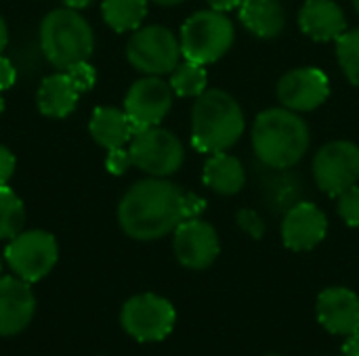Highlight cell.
Listing matches in <instances>:
<instances>
[{"label":"cell","instance_id":"2e32d148","mask_svg":"<svg viewBox=\"0 0 359 356\" xmlns=\"http://www.w3.org/2000/svg\"><path fill=\"white\" fill-rule=\"evenodd\" d=\"M320 325L332 336H351L359 332V296L349 287H326L316 300Z\"/></svg>","mask_w":359,"mask_h":356},{"label":"cell","instance_id":"9a60e30c","mask_svg":"<svg viewBox=\"0 0 359 356\" xmlns=\"http://www.w3.org/2000/svg\"><path fill=\"white\" fill-rule=\"evenodd\" d=\"M328 233L326 214L311 201H299L284 214L282 241L292 252H309L318 248Z\"/></svg>","mask_w":359,"mask_h":356},{"label":"cell","instance_id":"4dcf8cb0","mask_svg":"<svg viewBox=\"0 0 359 356\" xmlns=\"http://www.w3.org/2000/svg\"><path fill=\"white\" fill-rule=\"evenodd\" d=\"M15 82H17V69H15V65L6 57L0 55V92L6 90V88H11V86H15Z\"/></svg>","mask_w":359,"mask_h":356},{"label":"cell","instance_id":"cb8c5ba5","mask_svg":"<svg viewBox=\"0 0 359 356\" xmlns=\"http://www.w3.org/2000/svg\"><path fill=\"white\" fill-rule=\"evenodd\" d=\"M25 208L21 197L8 187H0V239H13L23 231Z\"/></svg>","mask_w":359,"mask_h":356},{"label":"cell","instance_id":"f546056e","mask_svg":"<svg viewBox=\"0 0 359 356\" xmlns=\"http://www.w3.org/2000/svg\"><path fill=\"white\" fill-rule=\"evenodd\" d=\"M15 166H17V162H15V155L11 153V149L0 145V187L8 185V180L15 174Z\"/></svg>","mask_w":359,"mask_h":356},{"label":"cell","instance_id":"5b68a950","mask_svg":"<svg viewBox=\"0 0 359 356\" xmlns=\"http://www.w3.org/2000/svg\"><path fill=\"white\" fill-rule=\"evenodd\" d=\"M236 40V27L225 13L198 10L181 27L179 44L181 55L187 61L210 65L223 59Z\"/></svg>","mask_w":359,"mask_h":356},{"label":"cell","instance_id":"7402d4cb","mask_svg":"<svg viewBox=\"0 0 359 356\" xmlns=\"http://www.w3.org/2000/svg\"><path fill=\"white\" fill-rule=\"evenodd\" d=\"M147 2L149 0H103V21L118 34L135 31L147 17Z\"/></svg>","mask_w":359,"mask_h":356},{"label":"cell","instance_id":"f1b7e54d","mask_svg":"<svg viewBox=\"0 0 359 356\" xmlns=\"http://www.w3.org/2000/svg\"><path fill=\"white\" fill-rule=\"evenodd\" d=\"M206 210V199L196 195V193H187L185 191V199H183V212H185V220L191 218H200Z\"/></svg>","mask_w":359,"mask_h":356},{"label":"cell","instance_id":"74e56055","mask_svg":"<svg viewBox=\"0 0 359 356\" xmlns=\"http://www.w3.org/2000/svg\"><path fill=\"white\" fill-rule=\"evenodd\" d=\"M353 8H355V13L359 15V0H353Z\"/></svg>","mask_w":359,"mask_h":356},{"label":"cell","instance_id":"52a82bcc","mask_svg":"<svg viewBox=\"0 0 359 356\" xmlns=\"http://www.w3.org/2000/svg\"><path fill=\"white\" fill-rule=\"evenodd\" d=\"M179 38L164 25H145L133 31L126 42L128 63L145 76L170 73L181 61Z\"/></svg>","mask_w":359,"mask_h":356},{"label":"cell","instance_id":"3957f363","mask_svg":"<svg viewBox=\"0 0 359 356\" xmlns=\"http://www.w3.org/2000/svg\"><path fill=\"white\" fill-rule=\"evenodd\" d=\"M242 105L221 88H206L191 107V145L200 153L229 151L244 134Z\"/></svg>","mask_w":359,"mask_h":356},{"label":"cell","instance_id":"277c9868","mask_svg":"<svg viewBox=\"0 0 359 356\" xmlns=\"http://www.w3.org/2000/svg\"><path fill=\"white\" fill-rule=\"evenodd\" d=\"M40 48L55 69H69L90 59L95 34L90 23L74 8H55L40 23Z\"/></svg>","mask_w":359,"mask_h":356},{"label":"cell","instance_id":"1f68e13d","mask_svg":"<svg viewBox=\"0 0 359 356\" xmlns=\"http://www.w3.org/2000/svg\"><path fill=\"white\" fill-rule=\"evenodd\" d=\"M208 6L212 10H219V13H227V10H233V8H240V4L244 0H206Z\"/></svg>","mask_w":359,"mask_h":356},{"label":"cell","instance_id":"5bb4252c","mask_svg":"<svg viewBox=\"0 0 359 356\" xmlns=\"http://www.w3.org/2000/svg\"><path fill=\"white\" fill-rule=\"evenodd\" d=\"M276 94L282 107L307 113L326 103L330 94V80L320 67H297L280 78Z\"/></svg>","mask_w":359,"mask_h":356},{"label":"cell","instance_id":"6da1fadb","mask_svg":"<svg viewBox=\"0 0 359 356\" xmlns=\"http://www.w3.org/2000/svg\"><path fill=\"white\" fill-rule=\"evenodd\" d=\"M183 199L185 191L168 178L139 180L118 204L120 229L135 241L162 239L185 220Z\"/></svg>","mask_w":359,"mask_h":356},{"label":"cell","instance_id":"4316f807","mask_svg":"<svg viewBox=\"0 0 359 356\" xmlns=\"http://www.w3.org/2000/svg\"><path fill=\"white\" fill-rule=\"evenodd\" d=\"M236 222H238V227H240L250 239H263V237H265L267 227H265V220L261 218L259 212H255V210H250V208L238 210Z\"/></svg>","mask_w":359,"mask_h":356},{"label":"cell","instance_id":"d590c367","mask_svg":"<svg viewBox=\"0 0 359 356\" xmlns=\"http://www.w3.org/2000/svg\"><path fill=\"white\" fill-rule=\"evenodd\" d=\"M151 2H156V4H160V6H177V4H181V2H185V0H151Z\"/></svg>","mask_w":359,"mask_h":356},{"label":"cell","instance_id":"e0dca14e","mask_svg":"<svg viewBox=\"0 0 359 356\" xmlns=\"http://www.w3.org/2000/svg\"><path fill=\"white\" fill-rule=\"evenodd\" d=\"M29 285L19 277H0V338L17 336L32 323L36 298Z\"/></svg>","mask_w":359,"mask_h":356},{"label":"cell","instance_id":"ab89813d","mask_svg":"<svg viewBox=\"0 0 359 356\" xmlns=\"http://www.w3.org/2000/svg\"><path fill=\"white\" fill-rule=\"evenodd\" d=\"M267 356H280V355H267Z\"/></svg>","mask_w":359,"mask_h":356},{"label":"cell","instance_id":"d6986e66","mask_svg":"<svg viewBox=\"0 0 359 356\" xmlns=\"http://www.w3.org/2000/svg\"><path fill=\"white\" fill-rule=\"evenodd\" d=\"M88 130L93 141L107 151L128 145L137 132L126 111L118 107H97L90 115Z\"/></svg>","mask_w":359,"mask_h":356},{"label":"cell","instance_id":"ba28073f","mask_svg":"<svg viewBox=\"0 0 359 356\" xmlns=\"http://www.w3.org/2000/svg\"><path fill=\"white\" fill-rule=\"evenodd\" d=\"M177 323L175 306L158 294H139L124 302L120 311L122 329L137 342H162Z\"/></svg>","mask_w":359,"mask_h":356},{"label":"cell","instance_id":"83f0119b","mask_svg":"<svg viewBox=\"0 0 359 356\" xmlns=\"http://www.w3.org/2000/svg\"><path fill=\"white\" fill-rule=\"evenodd\" d=\"M130 166H133V159H130V151H128V149L120 147V149H109V151H107L105 168H107L109 174L122 176Z\"/></svg>","mask_w":359,"mask_h":356},{"label":"cell","instance_id":"7a4b0ae2","mask_svg":"<svg viewBox=\"0 0 359 356\" xmlns=\"http://www.w3.org/2000/svg\"><path fill=\"white\" fill-rule=\"evenodd\" d=\"M250 138L259 162L273 170H288L297 166L311 145L307 122L286 107L261 111L252 122Z\"/></svg>","mask_w":359,"mask_h":356},{"label":"cell","instance_id":"ffe728a7","mask_svg":"<svg viewBox=\"0 0 359 356\" xmlns=\"http://www.w3.org/2000/svg\"><path fill=\"white\" fill-rule=\"evenodd\" d=\"M240 21L252 36L273 40L286 27V10L280 0H244L240 4Z\"/></svg>","mask_w":359,"mask_h":356},{"label":"cell","instance_id":"44dd1931","mask_svg":"<svg viewBox=\"0 0 359 356\" xmlns=\"http://www.w3.org/2000/svg\"><path fill=\"white\" fill-rule=\"evenodd\" d=\"M202 178L210 191L219 195H236L246 185V170L236 155L221 151V153H212L206 159Z\"/></svg>","mask_w":359,"mask_h":356},{"label":"cell","instance_id":"8fae6325","mask_svg":"<svg viewBox=\"0 0 359 356\" xmlns=\"http://www.w3.org/2000/svg\"><path fill=\"white\" fill-rule=\"evenodd\" d=\"M311 170L320 191L339 197L359 183V147L351 141H332L316 153Z\"/></svg>","mask_w":359,"mask_h":356},{"label":"cell","instance_id":"30bf717a","mask_svg":"<svg viewBox=\"0 0 359 356\" xmlns=\"http://www.w3.org/2000/svg\"><path fill=\"white\" fill-rule=\"evenodd\" d=\"M4 260L15 277L36 283L55 269L59 260V245L57 239L46 231H21L4 248Z\"/></svg>","mask_w":359,"mask_h":356},{"label":"cell","instance_id":"484cf974","mask_svg":"<svg viewBox=\"0 0 359 356\" xmlns=\"http://www.w3.org/2000/svg\"><path fill=\"white\" fill-rule=\"evenodd\" d=\"M337 212L349 227H359V187L353 185L337 197Z\"/></svg>","mask_w":359,"mask_h":356},{"label":"cell","instance_id":"7c38bea8","mask_svg":"<svg viewBox=\"0 0 359 356\" xmlns=\"http://www.w3.org/2000/svg\"><path fill=\"white\" fill-rule=\"evenodd\" d=\"M172 99L175 92L168 82L160 76H145L128 88L124 97V111L135 130L160 126L172 109Z\"/></svg>","mask_w":359,"mask_h":356},{"label":"cell","instance_id":"603a6c76","mask_svg":"<svg viewBox=\"0 0 359 356\" xmlns=\"http://www.w3.org/2000/svg\"><path fill=\"white\" fill-rule=\"evenodd\" d=\"M170 88L177 97L198 99L208 88V71L206 65L194 61H179V65L170 71Z\"/></svg>","mask_w":359,"mask_h":356},{"label":"cell","instance_id":"4fadbf2b","mask_svg":"<svg viewBox=\"0 0 359 356\" xmlns=\"http://www.w3.org/2000/svg\"><path fill=\"white\" fill-rule=\"evenodd\" d=\"M172 252L181 266L189 271H204L212 266L221 254L219 233L210 222L202 218L183 220L175 229Z\"/></svg>","mask_w":359,"mask_h":356},{"label":"cell","instance_id":"e575fe53","mask_svg":"<svg viewBox=\"0 0 359 356\" xmlns=\"http://www.w3.org/2000/svg\"><path fill=\"white\" fill-rule=\"evenodd\" d=\"M63 2H65V6H67V8L82 10V8H86L93 0H63Z\"/></svg>","mask_w":359,"mask_h":356},{"label":"cell","instance_id":"d6a6232c","mask_svg":"<svg viewBox=\"0 0 359 356\" xmlns=\"http://www.w3.org/2000/svg\"><path fill=\"white\" fill-rule=\"evenodd\" d=\"M343 356H359V332L345 338V342H343Z\"/></svg>","mask_w":359,"mask_h":356},{"label":"cell","instance_id":"836d02e7","mask_svg":"<svg viewBox=\"0 0 359 356\" xmlns=\"http://www.w3.org/2000/svg\"><path fill=\"white\" fill-rule=\"evenodd\" d=\"M6 44H8V27H6V23H4V19L0 15V55L4 52Z\"/></svg>","mask_w":359,"mask_h":356},{"label":"cell","instance_id":"8d00e7d4","mask_svg":"<svg viewBox=\"0 0 359 356\" xmlns=\"http://www.w3.org/2000/svg\"><path fill=\"white\" fill-rule=\"evenodd\" d=\"M2 111H4V99H2V92H0V115H2Z\"/></svg>","mask_w":359,"mask_h":356},{"label":"cell","instance_id":"9c48e42d","mask_svg":"<svg viewBox=\"0 0 359 356\" xmlns=\"http://www.w3.org/2000/svg\"><path fill=\"white\" fill-rule=\"evenodd\" d=\"M95 82H97V73L88 61L46 76L36 94L38 111L55 120L72 115L80 94L88 92L95 86Z\"/></svg>","mask_w":359,"mask_h":356},{"label":"cell","instance_id":"8992f818","mask_svg":"<svg viewBox=\"0 0 359 356\" xmlns=\"http://www.w3.org/2000/svg\"><path fill=\"white\" fill-rule=\"evenodd\" d=\"M133 166L147 176L168 178L181 170L185 162V149L181 138L160 126L137 130L128 143Z\"/></svg>","mask_w":359,"mask_h":356},{"label":"cell","instance_id":"ac0fdd59","mask_svg":"<svg viewBox=\"0 0 359 356\" xmlns=\"http://www.w3.org/2000/svg\"><path fill=\"white\" fill-rule=\"evenodd\" d=\"M299 27L316 42H330L347 29V17L334 0H307L299 10Z\"/></svg>","mask_w":359,"mask_h":356},{"label":"cell","instance_id":"f35d334b","mask_svg":"<svg viewBox=\"0 0 359 356\" xmlns=\"http://www.w3.org/2000/svg\"><path fill=\"white\" fill-rule=\"evenodd\" d=\"M0 273H2V262H0Z\"/></svg>","mask_w":359,"mask_h":356},{"label":"cell","instance_id":"d4e9b609","mask_svg":"<svg viewBox=\"0 0 359 356\" xmlns=\"http://www.w3.org/2000/svg\"><path fill=\"white\" fill-rule=\"evenodd\" d=\"M337 59L347 80L359 88V27L345 29L337 40Z\"/></svg>","mask_w":359,"mask_h":356}]
</instances>
